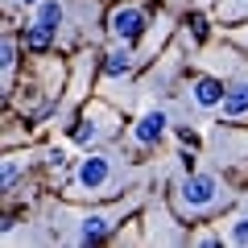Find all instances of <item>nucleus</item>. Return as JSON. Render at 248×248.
<instances>
[{
	"label": "nucleus",
	"mask_w": 248,
	"mask_h": 248,
	"mask_svg": "<svg viewBox=\"0 0 248 248\" xmlns=\"http://www.w3.org/2000/svg\"><path fill=\"white\" fill-rule=\"evenodd\" d=\"M228 199L232 195H228V186H223V178H215V174H190L182 186H178L174 203H178V215H182V219H199V215L219 211Z\"/></svg>",
	"instance_id": "f257e3e1"
},
{
	"label": "nucleus",
	"mask_w": 248,
	"mask_h": 248,
	"mask_svg": "<svg viewBox=\"0 0 248 248\" xmlns=\"http://www.w3.org/2000/svg\"><path fill=\"white\" fill-rule=\"evenodd\" d=\"M116 182H120V157L104 149H91L75 170V195H87V199L116 195Z\"/></svg>",
	"instance_id": "f03ea898"
},
{
	"label": "nucleus",
	"mask_w": 248,
	"mask_h": 248,
	"mask_svg": "<svg viewBox=\"0 0 248 248\" xmlns=\"http://www.w3.org/2000/svg\"><path fill=\"white\" fill-rule=\"evenodd\" d=\"M128 211H133V203H120V207H112V211H87V215L79 219V228L71 232V240H75V244H99V240L112 236V228H116Z\"/></svg>",
	"instance_id": "7ed1b4c3"
},
{
	"label": "nucleus",
	"mask_w": 248,
	"mask_h": 248,
	"mask_svg": "<svg viewBox=\"0 0 248 248\" xmlns=\"http://www.w3.org/2000/svg\"><path fill=\"white\" fill-rule=\"evenodd\" d=\"M116 124H120V116H116L112 108L91 104V108H87V116L79 120V128H75V141L87 145V149H95L104 137H112V133H116Z\"/></svg>",
	"instance_id": "20e7f679"
},
{
	"label": "nucleus",
	"mask_w": 248,
	"mask_h": 248,
	"mask_svg": "<svg viewBox=\"0 0 248 248\" xmlns=\"http://www.w3.org/2000/svg\"><path fill=\"white\" fill-rule=\"evenodd\" d=\"M108 29H112L116 42H137V37L149 29V13L141 4H116L112 17H108Z\"/></svg>",
	"instance_id": "39448f33"
},
{
	"label": "nucleus",
	"mask_w": 248,
	"mask_h": 248,
	"mask_svg": "<svg viewBox=\"0 0 248 248\" xmlns=\"http://www.w3.org/2000/svg\"><path fill=\"white\" fill-rule=\"evenodd\" d=\"M166 124H170L166 108H153V112H145L141 120H137V128H133V141H137V145H157L161 137H166Z\"/></svg>",
	"instance_id": "423d86ee"
},
{
	"label": "nucleus",
	"mask_w": 248,
	"mask_h": 248,
	"mask_svg": "<svg viewBox=\"0 0 248 248\" xmlns=\"http://www.w3.org/2000/svg\"><path fill=\"white\" fill-rule=\"evenodd\" d=\"M190 95H195L199 108H219L223 95H228V87H223V79H211V75H203V79L190 83Z\"/></svg>",
	"instance_id": "0eeeda50"
},
{
	"label": "nucleus",
	"mask_w": 248,
	"mask_h": 248,
	"mask_svg": "<svg viewBox=\"0 0 248 248\" xmlns=\"http://www.w3.org/2000/svg\"><path fill=\"white\" fill-rule=\"evenodd\" d=\"M128 71H133V54H128V42H120L116 50L104 54V75L108 79H124Z\"/></svg>",
	"instance_id": "6e6552de"
},
{
	"label": "nucleus",
	"mask_w": 248,
	"mask_h": 248,
	"mask_svg": "<svg viewBox=\"0 0 248 248\" xmlns=\"http://www.w3.org/2000/svg\"><path fill=\"white\" fill-rule=\"evenodd\" d=\"M21 42H25V50H29V54H46V50L54 46V29H50V25H42V21H29Z\"/></svg>",
	"instance_id": "1a4fd4ad"
},
{
	"label": "nucleus",
	"mask_w": 248,
	"mask_h": 248,
	"mask_svg": "<svg viewBox=\"0 0 248 248\" xmlns=\"http://www.w3.org/2000/svg\"><path fill=\"white\" fill-rule=\"evenodd\" d=\"M219 108H223V116H228V120H240V116H248V83H232Z\"/></svg>",
	"instance_id": "9d476101"
},
{
	"label": "nucleus",
	"mask_w": 248,
	"mask_h": 248,
	"mask_svg": "<svg viewBox=\"0 0 248 248\" xmlns=\"http://www.w3.org/2000/svg\"><path fill=\"white\" fill-rule=\"evenodd\" d=\"M33 21H42V25H50V29L66 25V4H62V0H42V4H37V17H33Z\"/></svg>",
	"instance_id": "9b49d317"
},
{
	"label": "nucleus",
	"mask_w": 248,
	"mask_h": 248,
	"mask_svg": "<svg viewBox=\"0 0 248 248\" xmlns=\"http://www.w3.org/2000/svg\"><path fill=\"white\" fill-rule=\"evenodd\" d=\"M4 58H0V66H4V87H13V71H17V37L4 33Z\"/></svg>",
	"instance_id": "f8f14e48"
},
{
	"label": "nucleus",
	"mask_w": 248,
	"mask_h": 248,
	"mask_svg": "<svg viewBox=\"0 0 248 248\" xmlns=\"http://www.w3.org/2000/svg\"><path fill=\"white\" fill-rule=\"evenodd\" d=\"M219 17H223V21L248 17V0H219Z\"/></svg>",
	"instance_id": "ddd939ff"
},
{
	"label": "nucleus",
	"mask_w": 248,
	"mask_h": 248,
	"mask_svg": "<svg viewBox=\"0 0 248 248\" xmlns=\"http://www.w3.org/2000/svg\"><path fill=\"white\" fill-rule=\"evenodd\" d=\"M17 178H21V161H17V157H4V178H0V186H4V195H9L13 186H17Z\"/></svg>",
	"instance_id": "4468645a"
},
{
	"label": "nucleus",
	"mask_w": 248,
	"mask_h": 248,
	"mask_svg": "<svg viewBox=\"0 0 248 248\" xmlns=\"http://www.w3.org/2000/svg\"><path fill=\"white\" fill-rule=\"evenodd\" d=\"M228 244H248V215H240L228 228Z\"/></svg>",
	"instance_id": "2eb2a0df"
},
{
	"label": "nucleus",
	"mask_w": 248,
	"mask_h": 248,
	"mask_svg": "<svg viewBox=\"0 0 248 248\" xmlns=\"http://www.w3.org/2000/svg\"><path fill=\"white\" fill-rule=\"evenodd\" d=\"M186 29H190V37H195V42H203V37H207V17H203V13H195V17L186 21Z\"/></svg>",
	"instance_id": "dca6fc26"
},
{
	"label": "nucleus",
	"mask_w": 248,
	"mask_h": 248,
	"mask_svg": "<svg viewBox=\"0 0 248 248\" xmlns=\"http://www.w3.org/2000/svg\"><path fill=\"white\" fill-rule=\"evenodd\" d=\"M21 4H42V0H21Z\"/></svg>",
	"instance_id": "f3484780"
}]
</instances>
